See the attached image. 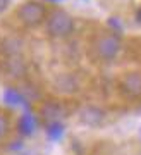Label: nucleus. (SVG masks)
<instances>
[{"mask_svg":"<svg viewBox=\"0 0 141 155\" xmlns=\"http://www.w3.org/2000/svg\"><path fill=\"white\" fill-rule=\"evenodd\" d=\"M7 133H9V121H7L5 116L0 114V140L4 138Z\"/></svg>","mask_w":141,"mask_h":155,"instance_id":"nucleus-12","label":"nucleus"},{"mask_svg":"<svg viewBox=\"0 0 141 155\" xmlns=\"http://www.w3.org/2000/svg\"><path fill=\"white\" fill-rule=\"evenodd\" d=\"M22 50V40L17 36H9L4 41V52L9 55H19Z\"/></svg>","mask_w":141,"mask_h":155,"instance_id":"nucleus-8","label":"nucleus"},{"mask_svg":"<svg viewBox=\"0 0 141 155\" xmlns=\"http://www.w3.org/2000/svg\"><path fill=\"white\" fill-rule=\"evenodd\" d=\"M74 29V19L65 11H54L47 19V33L54 38H65Z\"/></svg>","mask_w":141,"mask_h":155,"instance_id":"nucleus-1","label":"nucleus"},{"mask_svg":"<svg viewBox=\"0 0 141 155\" xmlns=\"http://www.w3.org/2000/svg\"><path fill=\"white\" fill-rule=\"evenodd\" d=\"M95 50L102 61H114L120 52V40L115 35H102L95 41Z\"/></svg>","mask_w":141,"mask_h":155,"instance_id":"nucleus-3","label":"nucleus"},{"mask_svg":"<svg viewBox=\"0 0 141 155\" xmlns=\"http://www.w3.org/2000/svg\"><path fill=\"white\" fill-rule=\"evenodd\" d=\"M105 121V112L97 105H86L79 110V122L88 127H98Z\"/></svg>","mask_w":141,"mask_h":155,"instance_id":"nucleus-5","label":"nucleus"},{"mask_svg":"<svg viewBox=\"0 0 141 155\" xmlns=\"http://www.w3.org/2000/svg\"><path fill=\"white\" fill-rule=\"evenodd\" d=\"M136 19H138V21L141 22V7L138 9V11H136Z\"/></svg>","mask_w":141,"mask_h":155,"instance_id":"nucleus-14","label":"nucleus"},{"mask_svg":"<svg viewBox=\"0 0 141 155\" xmlns=\"http://www.w3.org/2000/svg\"><path fill=\"white\" fill-rule=\"evenodd\" d=\"M7 5H9V0H0V14L7 9Z\"/></svg>","mask_w":141,"mask_h":155,"instance_id":"nucleus-13","label":"nucleus"},{"mask_svg":"<svg viewBox=\"0 0 141 155\" xmlns=\"http://www.w3.org/2000/svg\"><path fill=\"white\" fill-rule=\"evenodd\" d=\"M4 100H5L7 104H11V105H17V104H21L22 102V95L14 88H9L5 90V93H4Z\"/></svg>","mask_w":141,"mask_h":155,"instance_id":"nucleus-10","label":"nucleus"},{"mask_svg":"<svg viewBox=\"0 0 141 155\" xmlns=\"http://www.w3.org/2000/svg\"><path fill=\"white\" fill-rule=\"evenodd\" d=\"M55 90L60 93H74L77 90V81L72 74H60L55 79Z\"/></svg>","mask_w":141,"mask_h":155,"instance_id":"nucleus-7","label":"nucleus"},{"mask_svg":"<svg viewBox=\"0 0 141 155\" xmlns=\"http://www.w3.org/2000/svg\"><path fill=\"white\" fill-rule=\"evenodd\" d=\"M17 16H19L22 24H26V26H38L40 22L45 21L47 11H45L43 4L34 2V0H29V2H26V4H22L19 7Z\"/></svg>","mask_w":141,"mask_h":155,"instance_id":"nucleus-2","label":"nucleus"},{"mask_svg":"<svg viewBox=\"0 0 141 155\" xmlns=\"http://www.w3.org/2000/svg\"><path fill=\"white\" fill-rule=\"evenodd\" d=\"M41 116L45 117V121H48V124L60 122V119L64 117V109L55 102H48L41 107Z\"/></svg>","mask_w":141,"mask_h":155,"instance_id":"nucleus-6","label":"nucleus"},{"mask_svg":"<svg viewBox=\"0 0 141 155\" xmlns=\"http://www.w3.org/2000/svg\"><path fill=\"white\" fill-rule=\"evenodd\" d=\"M47 133H48L52 138H57V136H60V134L64 133V127H62V124H60V122H52V124H48Z\"/></svg>","mask_w":141,"mask_h":155,"instance_id":"nucleus-11","label":"nucleus"},{"mask_svg":"<svg viewBox=\"0 0 141 155\" xmlns=\"http://www.w3.org/2000/svg\"><path fill=\"white\" fill-rule=\"evenodd\" d=\"M33 129H34V119H33L31 114H24L19 119V131L22 134H31Z\"/></svg>","mask_w":141,"mask_h":155,"instance_id":"nucleus-9","label":"nucleus"},{"mask_svg":"<svg viewBox=\"0 0 141 155\" xmlns=\"http://www.w3.org/2000/svg\"><path fill=\"white\" fill-rule=\"evenodd\" d=\"M120 90L129 98H141V72H127L120 79Z\"/></svg>","mask_w":141,"mask_h":155,"instance_id":"nucleus-4","label":"nucleus"}]
</instances>
